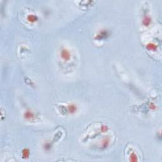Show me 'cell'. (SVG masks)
<instances>
[{"instance_id":"obj_1","label":"cell","mask_w":162,"mask_h":162,"mask_svg":"<svg viewBox=\"0 0 162 162\" xmlns=\"http://www.w3.org/2000/svg\"><path fill=\"white\" fill-rule=\"evenodd\" d=\"M60 57L64 61H69L71 59L70 51L66 48H63L60 51Z\"/></svg>"},{"instance_id":"obj_2","label":"cell","mask_w":162,"mask_h":162,"mask_svg":"<svg viewBox=\"0 0 162 162\" xmlns=\"http://www.w3.org/2000/svg\"><path fill=\"white\" fill-rule=\"evenodd\" d=\"M24 118L27 120H32V119L35 118V114L31 111H27L24 113Z\"/></svg>"},{"instance_id":"obj_3","label":"cell","mask_w":162,"mask_h":162,"mask_svg":"<svg viewBox=\"0 0 162 162\" xmlns=\"http://www.w3.org/2000/svg\"><path fill=\"white\" fill-rule=\"evenodd\" d=\"M67 109H68V112L71 114L75 113L77 111V105L74 103H71V104H69L67 106Z\"/></svg>"},{"instance_id":"obj_4","label":"cell","mask_w":162,"mask_h":162,"mask_svg":"<svg viewBox=\"0 0 162 162\" xmlns=\"http://www.w3.org/2000/svg\"><path fill=\"white\" fill-rule=\"evenodd\" d=\"M151 24V18L149 16H144V18L143 20V24L144 26H149Z\"/></svg>"},{"instance_id":"obj_5","label":"cell","mask_w":162,"mask_h":162,"mask_svg":"<svg viewBox=\"0 0 162 162\" xmlns=\"http://www.w3.org/2000/svg\"><path fill=\"white\" fill-rule=\"evenodd\" d=\"M158 48V46L154 43H149L147 45H146V48H147L148 50L150 51H155Z\"/></svg>"},{"instance_id":"obj_6","label":"cell","mask_w":162,"mask_h":162,"mask_svg":"<svg viewBox=\"0 0 162 162\" xmlns=\"http://www.w3.org/2000/svg\"><path fill=\"white\" fill-rule=\"evenodd\" d=\"M27 19L30 22L34 23L38 20V18H37V16L36 15H34V14H30L27 16Z\"/></svg>"},{"instance_id":"obj_7","label":"cell","mask_w":162,"mask_h":162,"mask_svg":"<svg viewBox=\"0 0 162 162\" xmlns=\"http://www.w3.org/2000/svg\"><path fill=\"white\" fill-rule=\"evenodd\" d=\"M30 155V151L28 149H24L22 151V158H27Z\"/></svg>"},{"instance_id":"obj_8","label":"cell","mask_w":162,"mask_h":162,"mask_svg":"<svg viewBox=\"0 0 162 162\" xmlns=\"http://www.w3.org/2000/svg\"><path fill=\"white\" fill-rule=\"evenodd\" d=\"M137 155H135V153H132L131 155V156H130V158H131V161H132V162H136V161L137 160Z\"/></svg>"}]
</instances>
